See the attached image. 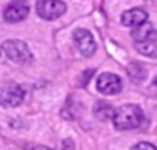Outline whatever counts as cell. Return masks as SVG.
Listing matches in <instances>:
<instances>
[{"label":"cell","instance_id":"3","mask_svg":"<svg viewBox=\"0 0 157 150\" xmlns=\"http://www.w3.org/2000/svg\"><path fill=\"white\" fill-rule=\"evenodd\" d=\"M25 91L17 83H8L0 88V104L5 107H17L23 103Z\"/></svg>","mask_w":157,"mask_h":150},{"label":"cell","instance_id":"13","mask_svg":"<svg viewBox=\"0 0 157 150\" xmlns=\"http://www.w3.org/2000/svg\"><path fill=\"white\" fill-rule=\"evenodd\" d=\"M93 75H94V70H93V69L82 72L80 78H78V84H80V86H86V84H88V81H90V78L93 77Z\"/></svg>","mask_w":157,"mask_h":150},{"label":"cell","instance_id":"14","mask_svg":"<svg viewBox=\"0 0 157 150\" xmlns=\"http://www.w3.org/2000/svg\"><path fill=\"white\" fill-rule=\"evenodd\" d=\"M131 150H157V147L152 145L151 142H139V144H136Z\"/></svg>","mask_w":157,"mask_h":150},{"label":"cell","instance_id":"7","mask_svg":"<svg viewBox=\"0 0 157 150\" xmlns=\"http://www.w3.org/2000/svg\"><path fill=\"white\" fill-rule=\"evenodd\" d=\"M29 12V6L28 3H23V2H13L10 3L5 11H3V19L8 22V23H17V22H22L23 19H26Z\"/></svg>","mask_w":157,"mask_h":150},{"label":"cell","instance_id":"16","mask_svg":"<svg viewBox=\"0 0 157 150\" xmlns=\"http://www.w3.org/2000/svg\"><path fill=\"white\" fill-rule=\"evenodd\" d=\"M154 84H155V86H157V78H155V80H154Z\"/></svg>","mask_w":157,"mask_h":150},{"label":"cell","instance_id":"6","mask_svg":"<svg viewBox=\"0 0 157 150\" xmlns=\"http://www.w3.org/2000/svg\"><path fill=\"white\" fill-rule=\"evenodd\" d=\"M97 91L102 92L103 95H116L122 91V80L116 73H100L97 78Z\"/></svg>","mask_w":157,"mask_h":150},{"label":"cell","instance_id":"15","mask_svg":"<svg viewBox=\"0 0 157 150\" xmlns=\"http://www.w3.org/2000/svg\"><path fill=\"white\" fill-rule=\"evenodd\" d=\"M26 148H28V150H52V148L45 147V145H28Z\"/></svg>","mask_w":157,"mask_h":150},{"label":"cell","instance_id":"4","mask_svg":"<svg viewBox=\"0 0 157 150\" xmlns=\"http://www.w3.org/2000/svg\"><path fill=\"white\" fill-rule=\"evenodd\" d=\"M36 11L45 20H56L66 11V5L57 0H40L36 3Z\"/></svg>","mask_w":157,"mask_h":150},{"label":"cell","instance_id":"8","mask_svg":"<svg viewBox=\"0 0 157 150\" xmlns=\"http://www.w3.org/2000/svg\"><path fill=\"white\" fill-rule=\"evenodd\" d=\"M146 20H148V12H145L140 8H134L122 14V25L128 28H140Z\"/></svg>","mask_w":157,"mask_h":150},{"label":"cell","instance_id":"11","mask_svg":"<svg viewBox=\"0 0 157 150\" xmlns=\"http://www.w3.org/2000/svg\"><path fill=\"white\" fill-rule=\"evenodd\" d=\"M154 35V31L149 25H142L140 28H137L134 32H132V37L136 40V43H143V41H152V37Z\"/></svg>","mask_w":157,"mask_h":150},{"label":"cell","instance_id":"1","mask_svg":"<svg viewBox=\"0 0 157 150\" xmlns=\"http://www.w3.org/2000/svg\"><path fill=\"white\" fill-rule=\"evenodd\" d=\"M145 120L143 110L137 104H125L114 110L113 123L117 130H131L142 126Z\"/></svg>","mask_w":157,"mask_h":150},{"label":"cell","instance_id":"10","mask_svg":"<svg viewBox=\"0 0 157 150\" xmlns=\"http://www.w3.org/2000/svg\"><path fill=\"white\" fill-rule=\"evenodd\" d=\"M128 73H129L131 80H134V81H143L146 78V67L142 63H139V61H132L128 66Z\"/></svg>","mask_w":157,"mask_h":150},{"label":"cell","instance_id":"5","mask_svg":"<svg viewBox=\"0 0 157 150\" xmlns=\"http://www.w3.org/2000/svg\"><path fill=\"white\" fill-rule=\"evenodd\" d=\"M74 41L77 45V49L80 51L82 55L85 57H91L96 54L97 51V45H96V40L93 37V34L86 29H75L74 31Z\"/></svg>","mask_w":157,"mask_h":150},{"label":"cell","instance_id":"12","mask_svg":"<svg viewBox=\"0 0 157 150\" xmlns=\"http://www.w3.org/2000/svg\"><path fill=\"white\" fill-rule=\"evenodd\" d=\"M137 51L142 55L151 57V58H157V45L154 41H143V43H136Z\"/></svg>","mask_w":157,"mask_h":150},{"label":"cell","instance_id":"2","mask_svg":"<svg viewBox=\"0 0 157 150\" xmlns=\"http://www.w3.org/2000/svg\"><path fill=\"white\" fill-rule=\"evenodd\" d=\"M3 52L6 54V57L10 60H13L14 63H29L33 60V54L28 48L26 43L20 41V40H6L2 45Z\"/></svg>","mask_w":157,"mask_h":150},{"label":"cell","instance_id":"9","mask_svg":"<svg viewBox=\"0 0 157 150\" xmlns=\"http://www.w3.org/2000/svg\"><path fill=\"white\" fill-rule=\"evenodd\" d=\"M94 115L99 118V120H102V121H106V120H113V116H114V109H113V106L109 104V103H106V101H97L96 104H94Z\"/></svg>","mask_w":157,"mask_h":150}]
</instances>
